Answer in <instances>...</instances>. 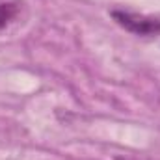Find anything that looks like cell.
<instances>
[{
    "label": "cell",
    "instance_id": "2",
    "mask_svg": "<svg viewBox=\"0 0 160 160\" xmlns=\"http://www.w3.org/2000/svg\"><path fill=\"white\" fill-rule=\"evenodd\" d=\"M24 8L22 0H0V30L15 24L21 19V11Z\"/></svg>",
    "mask_w": 160,
    "mask_h": 160
},
{
    "label": "cell",
    "instance_id": "1",
    "mask_svg": "<svg viewBox=\"0 0 160 160\" xmlns=\"http://www.w3.org/2000/svg\"><path fill=\"white\" fill-rule=\"evenodd\" d=\"M114 21L130 34L142 38H157L160 36V15H142L127 9H114Z\"/></svg>",
    "mask_w": 160,
    "mask_h": 160
}]
</instances>
